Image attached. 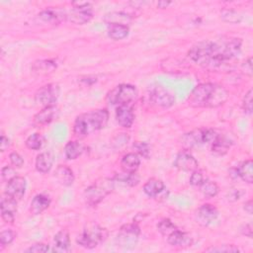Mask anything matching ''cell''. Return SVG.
<instances>
[{
	"label": "cell",
	"mask_w": 253,
	"mask_h": 253,
	"mask_svg": "<svg viewBox=\"0 0 253 253\" xmlns=\"http://www.w3.org/2000/svg\"><path fill=\"white\" fill-rule=\"evenodd\" d=\"M241 45L242 41L237 38L205 41L193 45L188 55L197 64L213 69L237 57L241 51Z\"/></svg>",
	"instance_id": "6da1fadb"
},
{
	"label": "cell",
	"mask_w": 253,
	"mask_h": 253,
	"mask_svg": "<svg viewBox=\"0 0 253 253\" xmlns=\"http://www.w3.org/2000/svg\"><path fill=\"white\" fill-rule=\"evenodd\" d=\"M228 92L214 83H202L196 86L188 98V103L194 108H216L225 103Z\"/></svg>",
	"instance_id": "7a4b0ae2"
},
{
	"label": "cell",
	"mask_w": 253,
	"mask_h": 253,
	"mask_svg": "<svg viewBox=\"0 0 253 253\" xmlns=\"http://www.w3.org/2000/svg\"><path fill=\"white\" fill-rule=\"evenodd\" d=\"M109 120V113L106 109L90 111L79 115L73 125V132L83 138L106 126Z\"/></svg>",
	"instance_id": "3957f363"
},
{
	"label": "cell",
	"mask_w": 253,
	"mask_h": 253,
	"mask_svg": "<svg viewBox=\"0 0 253 253\" xmlns=\"http://www.w3.org/2000/svg\"><path fill=\"white\" fill-rule=\"evenodd\" d=\"M114 190V180L110 178H101L85 189L83 197L85 203L90 207L97 206Z\"/></svg>",
	"instance_id": "277c9868"
},
{
	"label": "cell",
	"mask_w": 253,
	"mask_h": 253,
	"mask_svg": "<svg viewBox=\"0 0 253 253\" xmlns=\"http://www.w3.org/2000/svg\"><path fill=\"white\" fill-rule=\"evenodd\" d=\"M108 237V230L100 225L94 224L85 228L77 237V243L87 249H92L103 243Z\"/></svg>",
	"instance_id": "5b68a950"
},
{
	"label": "cell",
	"mask_w": 253,
	"mask_h": 253,
	"mask_svg": "<svg viewBox=\"0 0 253 253\" xmlns=\"http://www.w3.org/2000/svg\"><path fill=\"white\" fill-rule=\"evenodd\" d=\"M218 133L211 128H198L185 133L181 137V143L186 148L201 146L207 143H212Z\"/></svg>",
	"instance_id": "8992f818"
},
{
	"label": "cell",
	"mask_w": 253,
	"mask_h": 253,
	"mask_svg": "<svg viewBox=\"0 0 253 253\" xmlns=\"http://www.w3.org/2000/svg\"><path fill=\"white\" fill-rule=\"evenodd\" d=\"M136 95L137 90L133 85L121 84L109 92L107 99L112 105H128L136 98Z\"/></svg>",
	"instance_id": "52a82bcc"
},
{
	"label": "cell",
	"mask_w": 253,
	"mask_h": 253,
	"mask_svg": "<svg viewBox=\"0 0 253 253\" xmlns=\"http://www.w3.org/2000/svg\"><path fill=\"white\" fill-rule=\"evenodd\" d=\"M73 8L66 13V20L76 25H83L93 17L92 7L89 2H73Z\"/></svg>",
	"instance_id": "ba28073f"
},
{
	"label": "cell",
	"mask_w": 253,
	"mask_h": 253,
	"mask_svg": "<svg viewBox=\"0 0 253 253\" xmlns=\"http://www.w3.org/2000/svg\"><path fill=\"white\" fill-rule=\"evenodd\" d=\"M140 233L139 227L135 223H127L121 227L116 242L124 248H132L135 246Z\"/></svg>",
	"instance_id": "9c48e42d"
},
{
	"label": "cell",
	"mask_w": 253,
	"mask_h": 253,
	"mask_svg": "<svg viewBox=\"0 0 253 253\" xmlns=\"http://www.w3.org/2000/svg\"><path fill=\"white\" fill-rule=\"evenodd\" d=\"M59 96V87L57 84L49 83L41 87L35 95L36 102L44 107L54 106Z\"/></svg>",
	"instance_id": "30bf717a"
},
{
	"label": "cell",
	"mask_w": 253,
	"mask_h": 253,
	"mask_svg": "<svg viewBox=\"0 0 253 253\" xmlns=\"http://www.w3.org/2000/svg\"><path fill=\"white\" fill-rule=\"evenodd\" d=\"M149 97L153 104L161 108H169L175 102L174 96L168 90L164 89L162 86L153 87L150 91Z\"/></svg>",
	"instance_id": "8fae6325"
},
{
	"label": "cell",
	"mask_w": 253,
	"mask_h": 253,
	"mask_svg": "<svg viewBox=\"0 0 253 253\" xmlns=\"http://www.w3.org/2000/svg\"><path fill=\"white\" fill-rule=\"evenodd\" d=\"M26 188H27L26 180L23 177L16 176L12 180L7 182L5 194L8 197H10L18 202L19 200H21L24 197Z\"/></svg>",
	"instance_id": "7c38bea8"
},
{
	"label": "cell",
	"mask_w": 253,
	"mask_h": 253,
	"mask_svg": "<svg viewBox=\"0 0 253 253\" xmlns=\"http://www.w3.org/2000/svg\"><path fill=\"white\" fill-rule=\"evenodd\" d=\"M218 216L217 209L211 204L202 205L196 213L197 222L203 226H208L212 223Z\"/></svg>",
	"instance_id": "4fadbf2b"
},
{
	"label": "cell",
	"mask_w": 253,
	"mask_h": 253,
	"mask_svg": "<svg viewBox=\"0 0 253 253\" xmlns=\"http://www.w3.org/2000/svg\"><path fill=\"white\" fill-rule=\"evenodd\" d=\"M63 19H66V13L60 10L45 9L40 12L37 16V20L41 24L55 26L58 25Z\"/></svg>",
	"instance_id": "5bb4252c"
},
{
	"label": "cell",
	"mask_w": 253,
	"mask_h": 253,
	"mask_svg": "<svg viewBox=\"0 0 253 253\" xmlns=\"http://www.w3.org/2000/svg\"><path fill=\"white\" fill-rule=\"evenodd\" d=\"M174 167L181 171H194L198 169V161L196 158L187 150H182L179 152L174 161Z\"/></svg>",
	"instance_id": "9a60e30c"
},
{
	"label": "cell",
	"mask_w": 253,
	"mask_h": 253,
	"mask_svg": "<svg viewBox=\"0 0 253 253\" xmlns=\"http://www.w3.org/2000/svg\"><path fill=\"white\" fill-rule=\"evenodd\" d=\"M0 208L2 219L7 223H13L17 211V201L6 195V197H3L1 199Z\"/></svg>",
	"instance_id": "2e32d148"
},
{
	"label": "cell",
	"mask_w": 253,
	"mask_h": 253,
	"mask_svg": "<svg viewBox=\"0 0 253 253\" xmlns=\"http://www.w3.org/2000/svg\"><path fill=\"white\" fill-rule=\"evenodd\" d=\"M116 120L118 124L126 128H129L134 122V114L128 105L118 106L116 110Z\"/></svg>",
	"instance_id": "e0dca14e"
},
{
	"label": "cell",
	"mask_w": 253,
	"mask_h": 253,
	"mask_svg": "<svg viewBox=\"0 0 253 253\" xmlns=\"http://www.w3.org/2000/svg\"><path fill=\"white\" fill-rule=\"evenodd\" d=\"M167 241L170 245L175 247H189L193 244L192 237L187 232L179 230L178 228L167 236Z\"/></svg>",
	"instance_id": "ac0fdd59"
},
{
	"label": "cell",
	"mask_w": 253,
	"mask_h": 253,
	"mask_svg": "<svg viewBox=\"0 0 253 253\" xmlns=\"http://www.w3.org/2000/svg\"><path fill=\"white\" fill-rule=\"evenodd\" d=\"M132 17L131 15L126 13V12H122V11H115V12H110L108 14L105 15L104 17V22L108 25H126L127 26V24L131 21Z\"/></svg>",
	"instance_id": "d6986e66"
},
{
	"label": "cell",
	"mask_w": 253,
	"mask_h": 253,
	"mask_svg": "<svg viewBox=\"0 0 253 253\" xmlns=\"http://www.w3.org/2000/svg\"><path fill=\"white\" fill-rule=\"evenodd\" d=\"M57 115V108L55 106L44 107L34 117V123L39 126L49 124L55 119Z\"/></svg>",
	"instance_id": "ffe728a7"
},
{
	"label": "cell",
	"mask_w": 253,
	"mask_h": 253,
	"mask_svg": "<svg viewBox=\"0 0 253 253\" xmlns=\"http://www.w3.org/2000/svg\"><path fill=\"white\" fill-rule=\"evenodd\" d=\"M140 165V159L135 153H127L123 156L121 160V167L124 172L133 173L136 172Z\"/></svg>",
	"instance_id": "44dd1931"
},
{
	"label": "cell",
	"mask_w": 253,
	"mask_h": 253,
	"mask_svg": "<svg viewBox=\"0 0 253 253\" xmlns=\"http://www.w3.org/2000/svg\"><path fill=\"white\" fill-rule=\"evenodd\" d=\"M54 177L63 186H70L74 182V175L72 170L65 165L57 166L54 171Z\"/></svg>",
	"instance_id": "7402d4cb"
},
{
	"label": "cell",
	"mask_w": 253,
	"mask_h": 253,
	"mask_svg": "<svg viewBox=\"0 0 253 253\" xmlns=\"http://www.w3.org/2000/svg\"><path fill=\"white\" fill-rule=\"evenodd\" d=\"M50 205V199L42 194L36 195L31 202V212L34 214H40L45 211Z\"/></svg>",
	"instance_id": "603a6c76"
},
{
	"label": "cell",
	"mask_w": 253,
	"mask_h": 253,
	"mask_svg": "<svg viewBox=\"0 0 253 253\" xmlns=\"http://www.w3.org/2000/svg\"><path fill=\"white\" fill-rule=\"evenodd\" d=\"M164 183L156 178H151L147 180V182L143 186V192L151 198L157 197L159 194H161L164 191Z\"/></svg>",
	"instance_id": "cb8c5ba5"
},
{
	"label": "cell",
	"mask_w": 253,
	"mask_h": 253,
	"mask_svg": "<svg viewBox=\"0 0 253 253\" xmlns=\"http://www.w3.org/2000/svg\"><path fill=\"white\" fill-rule=\"evenodd\" d=\"M31 69L38 74H48L56 69V63L50 59H41L35 61L32 64Z\"/></svg>",
	"instance_id": "d4e9b609"
},
{
	"label": "cell",
	"mask_w": 253,
	"mask_h": 253,
	"mask_svg": "<svg viewBox=\"0 0 253 253\" xmlns=\"http://www.w3.org/2000/svg\"><path fill=\"white\" fill-rule=\"evenodd\" d=\"M53 163V155L50 152H42L37 156L36 168L41 173H47Z\"/></svg>",
	"instance_id": "484cf974"
},
{
	"label": "cell",
	"mask_w": 253,
	"mask_h": 253,
	"mask_svg": "<svg viewBox=\"0 0 253 253\" xmlns=\"http://www.w3.org/2000/svg\"><path fill=\"white\" fill-rule=\"evenodd\" d=\"M54 251L66 252L70 247V237L66 230H60L54 235Z\"/></svg>",
	"instance_id": "4316f807"
},
{
	"label": "cell",
	"mask_w": 253,
	"mask_h": 253,
	"mask_svg": "<svg viewBox=\"0 0 253 253\" xmlns=\"http://www.w3.org/2000/svg\"><path fill=\"white\" fill-rule=\"evenodd\" d=\"M84 151V145L77 141L72 140L66 143L64 147V155L68 160H74L78 158Z\"/></svg>",
	"instance_id": "83f0119b"
},
{
	"label": "cell",
	"mask_w": 253,
	"mask_h": 253,
	"mask_svg": "<svg viewBox=\"0 0 253 253\" xmlns=\"http://www.w3.org/2000/svg\"><path fill=\"white\" fill-rule=\"evenodd\" d=\"M253 163L252 160L248 159L243 161L237 168H236V172H237V176L240 177L243 181H245L248 184H251L253 182Z\"/></svg>",
	"instance_id": "f1b7e54d"
},
{
	"label": "cell",
	"mask_w": 253,
	"mask_h": 253,
	"mask_svg": "<svg viewBox=\"0 0 253 253\" xmlns=\"http://www.w3.org/2000/svg\"><path fill=\"white\" fill-rule=\"evenodd\" d=\"M230 145H231V142L227 137L218 134L217 137L211 143V151L215 154L223 155L228 151V149L230 148Z\"/></svg>",
	"instance_id": "f546056e"
},
{
	"label": "cell",
	"mask_w": 253,
	"mask_h": 253,
	"mask_svg": "<svg viewBox=\"0 0 253 253\" xmlns=\"http://www.w3.org/2000/svg\"><path fill=\"white\" fill-rule=\"evenodd\" d=\"M108 27V36L115 41H120L126 38L129 32L128 26L126 25H111Z\"/></svg>",
	"instance_id": "4dcf8cb0"
},
{
	"label": "cell",
	"mask_w": 253,
	"mask_h": 253,
	"mask_svg": "<svg viewBox=\"0 0 253 253\" xmlns=\"http://www.w3.org/2000/svg\"><path fill=\"white\" fill-rule=\"evenodd\" d=\"M200 189H201L202 194L206 198H213L217 195V193L219 191V188H218V186L215 182L211 181V180H207V179L200 186Z\"/></svg>",
	"instance_id": "1f68e13d"
},
{
	"label": "cell",
	"mask_w": 253,
	"mask_h": 253,
	"mask_svg": "<svg viewBox=\"0 0 253 253\" xmlns=\"http://www.w3.org/2000/svg\"><path fill=\"white\" fill-rule=\"evenodd\" d=\"M115 179L120 181V182H123L126 185H128L130 187L136 186L139 183V180H140L139 176L136 174V172H133V173H126V172H125L124 174L117 175Z\"/></svg>",
	"instance_id": "d6a6232c"
},
{
	"label": "cell",
	"mask_w": 253,
	"mask_h": 253,
	"mask_svg": "<svg viewBox=\"0 0 253 253\" xmlns=\"http://www.w3.org/2000/svg\"><path fill=\"white\" fill-rule=\"evenodd\" d=\"M25 144L29 149L39 150L43 144V137L40 133H33L26 139Z\"/></svg>",
	"instance_id": "836d02e7"
},
{
	"label": "cell",
	"mask_w": 253,
	"mask_h": 253,
	"mask_svg": "<svg viewBox=\"0 0 253 253\" xmlns=\"http://www.w3.org/2000/svg\"><path fill=\"white\" fill-rule=\"evenodd\" d=\"M157 229L162 235L168 236L170 233L176 230L177 227L169 218H163L157 223Z\"/></svg>",
	"instance_id": "e575fe53"
},
{
	"label": "cell",
	"mask_w": 253,
	"mask_h": 253,
	"mask_svg": "<svg viewBox=\"0 0 253 253\" xmlns=\"http://www.w3.org/2000/svg\"><path fill=\"white\" fill-rule=\"evenodd\" d=\"M221 18L223 19V21L230 23V24H237L241 21V17L240 15L233 9H223L220 12Z\"/></svg>",
	"instance_id": "d590c367"
},
{
	"label": "cell",
	"mask_w": 253,
	"mask_h": 253,
	"mask_svg": "<svg viewBox=\"0 0 253 253\" xmlns=\"http://www.w3.org/2000/svg\"><path fill=\"white\" fill-rule=\"evenodd\" d=\"M133 148L136 150V152L141 155L144 158H148L150 155V147L148 143L144 141H136L133 143Z\"/></svg>",
	"instance_id": "8d00e7d4"
},
{
	"label": "cell",
	"mask_w": 253,
	"mask_h": 253,
	"mask_svg": "<svg viewBox=\"0 0 253 253\" xmlns=\"http://www.w3.org/2000/svg\"><path fill=\"white\" fill-rule=\"evenodd\" d=\"M16 237V233L11 230V229H6V230H3L1 233H0V244L1 246H6V245H9L10 243H12V241L15 239Z\"/></svg>",
	"instance_id": "74e56055"
},
{
	"label": "cell",
	"mask_w": 253,
	"mask_h": 253,
	"mask_svg": "<svg viewBox=\"0 0 253 253\" xmlns=\"http://www.w3.org/2000/svg\"><path fill=\"white\" fill-rule=\"evenodd\" d=\"M207 252H239V249L232 244H224L220 246H212L206 250Z\"/></svg>",
	"instance_id": "f35d334b"
},
{
	"label": "cell",
	"mask_w": 253,
	"mask_h": 253,
	"mask_svg": "<svg viewBox=\"0 0 253 253\" xmlns=\"http://www.w3.org/2000/svg\"><path fill=\"white\" fill-rule=\"evenodd\" d=\"M205 180L206 179H205V176H204L203 172L196 169V170L193 171V173L190 177V184L192 186H195V187H200Z\"/></svg>",
	"instance_id": "ab89813d"
},
{
	"label": "cell",
	"mask_w": 253,
	"mask_h": 253,
	"mask_svg": "<svg viewBox=\"0 0 253 253\" xmlns=\"http://www.w3.org/2000/svg\"><path fill=\"white\" fill-rule=\"evenodd\" d=\"M242 108L246 114L250 115L252 113V89H249L245 94L242 101Z\"/></svg>",
	"instance_id": "60d3db41"
},
{
	"label": "cell",
	"mask_w": 253,
	"mask_h": 253,
	"mask_svg": "<svg viewBox=\"0 0 253 253\" xmlns=\"http://www.w3.org/2000/svg\"><path fill=\"white\" fill-rule=\"evenodd\" d=\"M16 176H17L16 171L11 166H5L1 170V177H2V180L5 181V182H9L10 180H12Z\"/></svg>",
	"instance_id": "b9f144b4"
},
{
	"label": "cell",
	"mask_w": 253,
	"mask_h": 253,
	"mask_svg": "<svg viewBox=\"0 0 253 253\" xmlns=\"http://www.w3.org/2000/svg\"><path fill=\"white\" fill-rule=\"evenodd\" d=\"M50 248L48 245L46 244H43V243H37V244H34L32 246H30L26 252H31V253H44V252H47L49 251Z\"/></svg>",
	"instance_id": "7bdbcfd3"
},
{
	"label": "cell",
	"mask_w": 253,
	"mask_h": 253,
	"mask_svg": "<svg viewBox=\"0 0 253 253\" xmlns=\"http://www.w3.org/2000/svg\"><path fill=\"white\" fill-rule=\"evenodd\" d=\"M11 164L16 168H21L24 165V159L23 157L17 153V152H11L9 155Z\"/></svg>",
	"instance_id": "ee69618b"
},
{
	"label": "cell",
	"mask_w": 253,
	"mask_h": 253,
	"mask_svg": "<svg viewBox=\"0 0 253 253\" xmlns=\"http://www.w3.org/2000/svg\"><path fill=\"white\" fill-rule=\"evenodd\" d=\"M128 139H129V137H128V135H127L126 133H120V134H118V135L114 138L113 144H114V146L120 148V147H122V146H125V145L127 143Z\"/></svg>",
	"instance_id": "f6af8a7d"
},
{
	"label": "cell",
	"mask_w": 253,
	"mask_h": 253,
	"mask_svg": "<svg viewBox=\"0 0 253 253\" xmlns=\"http://www.w3.org/2000/svg\"><path fill=\"white\" fill-rule=\"evenodd\" d=\"M242 68L248 76H252V57H248L242 64Z\"/></svg>",
	"instance_id": "bcb514c9"
},
{
	"label": "cell",
	"mask_w": 253,
	"mask_h": 253,
	"mask_svg": "<svg viewBox=\"0 0 253 253\" xmlns=\"http://www.w3.org/2000/svg\"><path fill=\"white\" fill-rule=\"evenodd\" d=\"M9 147H10V139L8 137H6L4 134H2L1 138H0V149H1V151L4 152Z\"/></svg>",
	"instance_id": "7dc6e473"
},
{
	"label": "cell",
	"mask_w": 253,
	"mask_h": 253,
	"mask_svg": "<svg viewBox=\"0 0 253 253\" xmlns=\"http://www.w3.org/2000/svg\"><path fill=\"white\" fill-rule=\"evenodd\" d=\"M241 232L243 235L251 238L252 237V224L251 223H246L241 227Z\"/></svg>",
	"instance_id": "c3c4849f"
},
{
	"label": "cell",
	"mask_w": 253,
	"mask_h": 253,
	"mask_svg": "<svg viewBox=\"0 0 253 253\" xmlns=\"http://www.w3.org/2000/svg\"><path fill=\"white\" fill-rule=\"evenodd\" d=\"M243 209H244V211H245L247 213L252 214V211H253V204H252V200L247 201V202L244 204Z\"/></svg>",
	"instance_id": "681fc988"
},
{
	"label": "cell",
	"mask_w": 253,
	"mask_h": 253,
	"mask_svg": "<svg viewBox=\"0 0 253 253\" xmlns=\"http://www.w3.org/2000/svg\"><path fill=\"white\" fill-rule=\"evenodd\" d=\"M171 4V2H166V1H160V2H158V4H157V6L159 7V8H161V9H163V8H166L168 5H170Z\"/></svg>",
	"instance_id": "f907efd6"
}]
</instances>
